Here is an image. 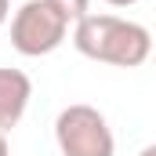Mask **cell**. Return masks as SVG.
Returning a JSON list of instances; mask_svg holds the SVG:
<instances>
[{
    "label": "cell",
    "mask_w": 156,
    "mask_h": 156,
    "mask_svg": "<svg viewBox=\"0 0 156 156\" xmlns=\"http://www.w3.org/2000/svg\"><path fill=\"white\" fill-rule=\"evenodd\" d=\"M73 47L83 58L120 66V69H138L153 51V37L142 22H131L120 15H83L73 26Z\"/></svg>",
    "instance_id": "1"
},
{
    "label": "cell",
    "mask_w": 156,
    "mask_h": 156,
    "mask_svg": "<svg viewBox=\"0 0 156 156\" xmlns=\"http://www.w3.org/2000/svg\"><path fill=\"white\" fill-rule=\"evenodd\" d=\"M55 142L62 156H113L116 138L109 131V120L94 105H66L55 120Z\"/></svg>",
    "instance_id": "2"
},
{
    "label": "cell",
    "mask_w": 156,
    "mask_h": 156,
    "mask_svg": "<svg viewBox=\"0 0 156 156\" xmlns=\"http://www.w3.org/2000/svg\"><path fill=\"white\" fill-rule=\"evenodd\" d=\"M66 37H69V22L47 0H26L11 18V47L26 58H44L58 51Z\"/></svg>",
    "instance_id": "3"
},
{
    "label": "cell",
    "mask_w": 156,
    "mask_h": 156,
    "mask_svg": "<svg viewBox=\"0 0 156 156\" xmlns=\"http://www.w3.org/2000/svg\"><path fill=\"white\" fill-rule=\"evenodd\" d=\"M29 98H33V80L26 76L22 69L0 66V134L11 131L18 120L26 116Z\"/></svg>",
    "instance_id": "4"
},
{
    "label": "cell",
    "mask_w": 156,
    "mask_h": 156,
    "mask_svg": "<svg viewBox=\"0 0 156 156\" xmlns=\"http://www.w3.org/2000/svg\"><path fill=\"white\" fill-rule=\"evenodd\" d=\"M47 4H51L69 26H76L83 15H91V0H47Z\"/></svg>",
    "instance_id": "5"
},
{
    "label": "cell",
    "mask_w": 156,
    "mask_h": 156,
    "mask_svg": "<svg viewBox=\"0 0 156 156\" xmlns=\"http://www.w3.org/2000/svg\"><path fill=\"white\" fill-rule=\"evenodd\" d=\"M11 18V0H0V26Z\"/></svg>",
    "instance_id": "6"
},
{
    "label": "cell",
    "mask_w": 156,
    "mask_h": 156,
    "mask_svg": "<svg viewBox=\"0 0 156 156\" xmlns=\"http://www.w3.org/2000/svg\"><path fill=\"white\" fill-rule=\"evenodd\" d=\"M105 4H113V7H134L138 0H105Z\"/></svg>",
    "instance_id": "7"
},
{
    "label": "cell",
    "mask_w": 156,
    "mask_h": 156,
    "mask_svg": "<svg viewBox=\"0 0 156 156\" xmlns=\"http://www.w3.org/2000/svg\"><path fill=\"white\" fill-rule=\"evenodd\" d=\"M138 156H156V145H145V149H142Z\"/></svg>",
    "instance_id": "8"
},
{
    "label": "cell",
    "mask_w": 156,
    "mask_h": 156,
    "mask_svg": "<svg viewBox=\"0 0 156 156\" xmlns=\"http://www.w3.org/2000/svg\"><path fill=\"white\" fill-rule=\"evenodd\" d=\"M0 156H7V138L0 134Z\"/></svg>",
    "instance_id": "9"
}]
</instances>
